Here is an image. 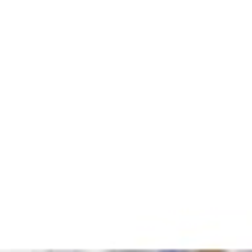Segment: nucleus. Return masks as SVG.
I'll return each mask as SVG.
<instances>
[{"label":"nucleus","instance_id":"f257e3e1","mask_svg":"<svg viewBox=\"0 0 252 252\" xmlns=\"http://www.w3.org/2000/svg\"><path fill=\"white\" fill-rule=\"evenodd\" d=\"M160 252H187V250H160Z\"/></svg>","mask_w":252,"mask_h":252}]
</instances>
